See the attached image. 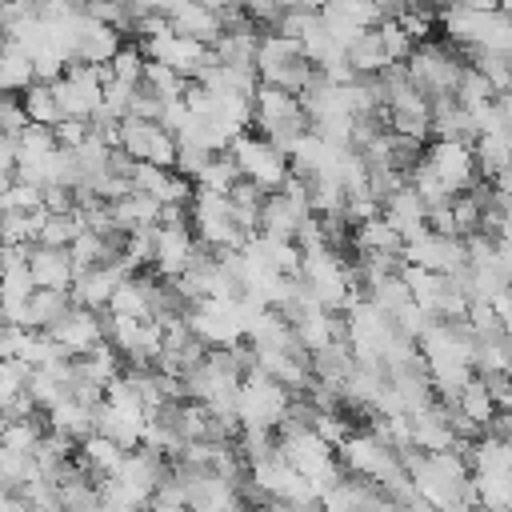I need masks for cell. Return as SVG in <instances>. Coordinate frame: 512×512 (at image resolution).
<instances>
[{"instance_id": "cell-37", "label": "cell", "mask_w": 512, "mask_h": 512, "mask_svg": "<svg viewBox=\"0 0 512 512\" xmlns=\"http://www.w3.org/2000/svg\"><path fill=\"white\" fill-rule=\"evenodd\" d=\"M468 64L492 84V92L496 96H508V88H512V72H508V56H492V52H476V56H468Z\"/></svg>"}, {"instance_id": "cell-10", "label": "cell", "mask_w": 512, "mask_h": 512, "mask_svg": "<svg viewBox=\"0 0 512 512\" xmlns=\"http://www.w3.org/2000/svg\"><path fill=\"white\" fill-rule=\"evenodd\" d=\"M400 260L416 264V268H428V272H440V276H452V272L464 268V240L460 236H440V232H420V236L404 240Z\"/></svg>"}, {"instance_id": "cell-12", "label": "cell", "mask_w": 512, "mask_h": 512, "mask_svg": "<svg viewBox=\"0 0 512 512\" xmlns=\"http://www.w3.org/2000/svg\"><path fill=\"white\" fill-rule=\"evenodd\" d=\"M348 248H352L360 260L400 264V248H404V240H400L396 228L376 212V216H368V220L348 224Z\"/></svg>"}, {"instance_id": "cell-40", "label": "cell", "mask_w": 512, "mask_h": 512, "mask_svg": "<svg viewBox=\"0 0 512 512\" xmlns=\"http://www.w3.org/2000/svg\"><path fill=\"white\" fill-rule=\"evenodd\" d=\"M24 108H20V96H8L0 92V136H16L24 128Z\"/></svg>"}, {"instance_id": "cell-26", "label": "cell", "mask_w": 512, "mask_h": 512, "mask_svg": "<svg viewBox=\"0 0 512 512\" xmlns=\"http://www.w3.org/2000/svg\"><path fill=\"white\" fill-rule=\"evenodd\" d=\"M36 80V68H32V56L16 44V40H4L0 44V92L8 96H20L28 84Z\"/></svg>"}, {"instance_id": "cell-28", "label": "cell", "mask_w": 512, "mask_h": 512, "mask_svg": "<svg viewBox=\"0 0 512 512\" xmlns=\"http://www.w3.org/2000/svg\"><path fill=\"white\" fill-rule=\"evenodd\" d=\"M20 108H24V120L28 124H40V128H52L60 124V104H56V92L48 80H32L24 92H20Z\"/></svg>"}, {"instance_id": "cell-13", "label": "cell", "mask_w": 512, "mask_h": 512, "mask_svg": "<svg viewBox=\"0 0 512 512\" xmlns=\"http://www.w3.org/2000/svg\"><path fill=\"white\" fill-rule=\"evenodd\" d=\"M128 276H132V272L120 264V256H116V260H100V264L80 268V272L72 276L68 296H72V304H84V308H92V312H104L112 288H116L120 280H128Z\"/></svg>"}, {"instance_id": "cell-18", "label": "cell", "mask_w": 512, "mask_h": 512, "mask_svg": "<svg viewBox=\"0 0 512 512\" xmlns=\"http://www.w3.org/2000/svg\"><path fill=\"white\" fill-rule=\"evenodd\" d=\"M412 448L416 452H444V448H456V436L448 428V408L444 400H432L428 408L412 412Z\"/></svg>"}, {"instance_id": "cell-30", "label": "cell", "mask_w": 512, "mask_h": 512, "mask_svg": "<svg viewBox=\"0 0 512 512\" xmlns=\"http://www.w3.org/2000/svg\"><path fill=\"white\" fill-rule=\"evenodd\" d=\"M72 296L60 288H32L28 296V328H52L64 312H68Z\"/></svg>"}, {"instance_id": "cell-32", "label": "cell", "mask_w": 512, "mask_h": 512, "mask_svg": "<svg viewBox=\"0 0 512 512\" xmlns=\"http://www.w3.org/2000/svg\"><path fill=\"white\" fill-rule=\"evenodd\" d=\"M80 228H84L80 208H72V212H44V224L36 232V244H44V248H68Z\"/></svg>"}, {"instance_id": "cell-38", "label": "cell", "mask_w": 512, "mask_h": 512, "mask_svg": "<svg viewBox=\"0 0 512 512\" xmlns=\"http://www.w3.org/2000/svg\"><path fill=\"white\" fill-rule=\"evenodd\" d=\"M40 184H28V180H8V188L0 192V212H36L40 208Z\"/></svg>"}, {"instance_id": "cell-16", "label": "cell", "mask_w": 512, "mask_h": 512, "mask_svg": "<svg viewBox=\"0 0 512 512\" xmlns=\"http://www.w3.org/2000/svg\"><path fill=\"white\" fill-rule=\"evenodd\" d=\"M308 216H312V212H308L304 204L288 200L284 192H264V200H260V216H256V232L296 240V232H300V224H304Z\"/></svg>"}, {"instance_id": "cell-29", "label": "cell", "mask_w": 512, "mask_h": 512, "mask_svg": "<svg viewBox=\"0 0 512 512\" xmlns=\"http://www.w3.org/2000/svg\"><path fill=\"white\" fill-rule=\"evenodd\" d=\"M508 364H512V352H508V332H488V336H476V356H472V368L480 376H508Z\"/></svg>"}, {"instance_id": "cell-4", "label": "cell", "mask_w": 512, "mask_h": 512, "mask_svg": "<svg viewBox=\"0 0 512 512\" xmlns=\"http://www.w3.org/2000/svg\"><path fill=\"white\" fill-rule=\"evenodd\" d=\"M468 60L452 48V44H440V40H420L408 60H404V76L412 88H420L424 96H452L456 80H460V68Z\"/></svg>"}, {"instance_id": "cell-11", "label": "cell", "mask_w": 512, "mask_h": 512, "mask_svg": "<svg viewBox=\"0 0 512 512\" xmlns=\"http://www.w3.org/2000/svg\"><path fill=\"white\" fill-rule=\"evenodd\" d=\"M52 340H56V348L64 352V356H84V352H92L100 340H104V312H92V308H84V304H68V312L52 324V328H44Z\"/></svg>"}, {"instance_id": "cell-22", "label": "cell", "mask_w": 512, "mask_h": 512, "mask_svg": "<svg viewBox=\"0 0 512 512\" xmlns=\"http://www.w3.org/2000/svg\"><path fill=\"white\" fill-rule=\"evenodd\" d=\"M124 452H128V448H120L112 436H104V432H96V428L76 440V460H80L96 480H100V476H112V472L120 468Z\"/></svg>"}, {"instance_id": "cell-39", "label": "cell", "mask_w": 512, "mask_h": 512, "mask_svg": "<svg viewBox=\"0 0 512 512\" xmlns=\"http://www.w3.org/2000/svg\"><path fill=\"white\" fill-rule=\"evenodd\" d=\"M88 132H92V124L88 120H60V124H52V140H56V148H64V152H76L84 140H88Z\"/></svg>"}, {"instance_id": "cell-27", "label": "cell", "mask_w": 512, "mask_h": 512, "mask_svg": "<svg viewBox=\"0 0 512 512\" xmlns=\"http://www.w3.org/2000/svg\"><path fill=\"white\" fill-rule=\"evenodd\" d=\"M344 60H348V68L356 72V76H380L392 60L384 56V48H380V36H376V28H368V32H360L348 48H344Z\"/></svg>"}, {"instance_id": "cell-1", "label": "cell", "mask_w": 512, "mask_h": 512, "mask_svg": "<svg viewBox=\"0 0 512 512\" xmlns=\"http://www.w3.org/2000/svg\"><path fill=\"white\" fill-rule=\"evenodd\" d=\"M144 424H148V408H144L140 392L132 388V380L120 372L116 380L104 384V392L92 408V428L112 436L120 448H140Z\"/></svg>"}, {"instance_id": "cell-3", "label": "cell", "mask_w": 512, "mask_h": 512, "mask_svg": "<svg viewBox=\"0 0 512 512\" xmlns=\"http://www.w3.org/2000/svg\"><path fill=\"white\" fill-rule=\"evenodd\" d=\"M288 404H292V392L284 384H276L272 376H264L260 368H248L240 376V388H236V420L240 428H276L284 416H288Z\"/></svg>"}, {"instance_id": "cell-41", "label": "cell", "mask_w": 512, "mask_h": 512, "mask_svg": "<svg viewBox=\"0 0 512 512\" xmlns=\"http://www.w3.org/2000/svg\"><path fill=\"white\" fill-rule=\"evenodd\" d=\"M0 172H16V136H0Z\"/></svg>"}, {"instance_id": "cell-42", "label": "cell", "mask_w": 512, "mask_h": 512, "mask_svg": "<svg viewBox=\"0 0 512 512\" xmlns=\"http://www.w3.org/2000/svg\"><path fill=\"white\" fill-rule=\"evenodd\" d=\"M236 512H260V508H248V504H244V508H236Z\"/></svg>"}, {"instance_id": "cell-8", "label": "cell", "mask_w": 512, "mask_h": 512, "mask_svg": "<svg viewBox=\"0 0 512 512\" xmlns=\"http://www.w3.org/2000/svg\"><path fill=\"white\" fill-rule=\"evenodd\" d=\"M420 164H424L448 192H468V188L480 180L476 156H472V144H468V140L436 136L428 148H420Z\"/></svg>"}, {"instance_id": "cell-36", "label": "cell", "mask_w": 512, "mask_h": 512, "mask_svg": "<svg viewBox=\"0 0 512 512\" xmlns=\"http://www.w3.org/2000/svg\"><path fill=\"white\" fill-rule=\"evenodd\" d=\"M376 36H380V48H384V56H388L392 64H404V60H408V52L416 48V40L400 28V20H396V16H384V20L376 24Z\"/></svg>"}, {"instance_id": "cell-9", "label": "cell", "mask_w": 512, "mask_h": 512, "mask_svg": "<svg viewBox=\"0 0 512 512\" xmlns=\"http://www.w3.org/2000/svg\"><path fill=\"white\" fill-rule=\"evenodd\" d=\"M204 248L196 244L188 224H156L152 228V272L156 280H176L180 272H188L196 264Z\"/></svg>"}, {"instance_id": "cell-24", "label": "cell", "mask_w": 512, "mask_h": 512, "mask_svg": "<svg viewBox=\"0 0 512 512\" xmlns=\"http://www.w3.org/2000/svg\"><path fill=\"white\" fill-rule=\"evenodd\" d=\"M44 428H52L68 440H80L92 432V408L80 404L76 396H60L52 408H44Z\"/></svg>"}, {"instance_id": "cell-20", "label": "cell", "mask_w": 512, "mask_h": 512, "mask_svg": "<svg viewBox=\"0 0 512 512\" xmlns=\"http://www.w3.org/2000/svg\"><path fill=\"white\" fill-rule=\"evenodd\" d=\"M468 496L484 512H512V468L468 472Z\"/></svg>"}, {"instance_id": "cell-31", "label": "cell", "mask_w": 512, "mask_h": 512, "mask_svg": "<svg viewBox=\"0 0 512 512\" xmlns=\"http://www.w3.org/2000/svg\"><path fill=\"white\" fill-rule=\"evenodd\" d=\"M40 436H44V424L36 420V412L32 416H4V424H0V448L4 452L32 456V448H36Z\"/></svg>"}, {"instance_id": "cell-19", "label": "cell", "mask_w": 512, "mask_h": 512, "mask_svg": "<svg viewBox=\"0 0 512 512\" xmlns=\"http://www.w3.org/2000/svg\"><path fill=\"white\" fill-rule=\"evenodd\" d=\"M168 28L180 32V36H192V40L212 44L220 36V12L212 4H204V0H180L168 12Z\"/></svg>"}, {"instance_id": "cell-33", "label": "cell", "mask_w": 512, "mask_h": 512, "mask_svg": "<svg viewBox=\"0 0 512 512\" xmlns=\"http://www.w3.org/2000/svg\"><path fill=\"white\" fill-rule=\"evenodd\" d=\"M240 180V172H236V164H232V156L228 152H212L204 164H200V172L192 176V188H208V192H228L232 184Z\"/></svg>"}, {"instance_id": "cell-25", "label": "cell", "mask_w": 512, "mask_h": 512, "mask_svg": "<svg viewBox=\"0 0 512 512\" xmlns=\"http://www.w3.org/2000/svg\"><path fill=\"white\" fill-rule=\"evenodd\" d=\"M448 404H452V408H456L464 420H472L480 432H484V424H488V420H492V412H496V400H492V392H488L484 376H476V372L464 380V388H460V392H456Z\"/></svg>"}, {"instance_id": "cell-17", "label": "cell", "mask_w": 512, "mask_h": 512, "mask_svg": "<svg viewBox=\"0 0 512 512\" xmlns=\"http://www.w3.org/2000/svg\"><path fill=\"white\" fill-rule=\"evenodd\" d=\"M28 276H32L36 288H60V292H68V288H72V276H76L68 248L32 244V248H28Z\"/></svg>"}, {"instance_id": "cell-2", "label": "cell", "mask_w": 512, "mask_h": 512, "mask_svg": "<svg viewBox=\"0 0 512 512\" xmlns=\"http://www.w3.org/2000/svg\"><path fill=\"white\" fill-rule=\"evenodd\" d=\"M248 100H252V124H256V132L268 144H276L280 152H288L292 140L308 128V116L300 108V96H292V92H284L276 84H264L260 80Z\"/></svg>"}, {"instance_id": "cell-14", "label": "cell", "mask_w": 512, "mask_h": 512, "mask_svg": "<svg viewBox=\"0 0 512 512\" xmlns=\"http://www.w3.org/2000/svg\"><path fill=\"white\" fill-rule=\"evenodd\" d=\"M124 44V32L112 28V24H100L92 16H76L72 24V60L80 64H108V56Z\"/></svg>"}, {"instance_id": "cell-21", "label": "cell", "mask_w": 512, "mask_h": 512, "mask_svg": "<svg viewBox=\"0 0 512 512\" xmlns=\"http://www.w3.org/2000/svg\"><path fill=\"white\" fill-rule=\"evenodd\" d=\"M472 156H476V172H480V180H496V176H504V172H508V156H512L508 128L476 132V136H472Z\"/></svg>"}, {"instance_id": "cell-23", "label": "cell", "mask_w": 512, "mask_h": 512, "mask_svg": "<svg viewBox=\"0 0 512 512\" xmlns=\"http://www.w3.org/2000/svg\"><path fill=\"white\" fill-rule=\"evenodd\" d=\"M108 212H112V224H116V232H132V228H156V220H160V204L152 200V196H144V192H124V196H116V200H108Z\"/></svg>"}, {"instance_id": "cell-35", "label": "cell", "mask_w": 512, "mask_h": 512, "mask_svg": "<svg viewBox=\"0 0 512 512\" xmlns=\"http://www.w3.org/2000/svg\"><path fill=\"white\" fill-rule=\"evenodd\" d=\"M184 76H176L168 64H160V60H144V72H140V88H148L152 96H160V100H176L180 92H184Z\"/></svg>"}, {"instance_id": "cell-15", "label": "cell", "mask_w": 512, "mask_h": 512, "mask_svg": "<svg viewBox=\"0 0 512 512\" xmlns=\"http://www.w3.org/2000/svg\"><path fill=\"white\" fill-rule=\"evenodd\" d=\"M380 216L396 228L400 240H412V236L428 232V204L412 192V184H400L396 192H388L380 200Z\"/></svg>"}, {"instance_id": "cell-34", "label": "cell", "mask_w": 512, "mask_h": 512, "mask_svg": "<svg viewBox=\"0 0 512 512\" xmlns=\"http://www.w3.org/2000/svg\"><path fill=\"white\" fill-rule=\"evenodd\" d=\"M140 72H144V56H140L136 44H120L104 64V80H116V84H128V88L140 84Z\"/></svg>"}, {"instance_id": "cell-6", "label": "cell", "mask_w": 512, "mask_h": 512, "mask_svg": "<svg viewBox=\"0 0 512 512\" xmlns=\"http://www.w3.org/2000/svg\"><path fill=\"white\" fill-rule=\"evenodd\" d=\"M184 324L188 332L204 344V348H232L244 340V324H240V296L228 300H192L184 308Z\"/></svg>"}, {"instance_id": "cell-5", "label": "cell", "mask_w": 512, "mask_h": 512, "mask_svg": "<svg viewBox=\"0 0 512 512\" xmlns=\"http://www.w3.org/2000/svg\"><path fill=\"white\" fill-rule=\"evenodd\" d=\"M228 156H232L236 172L244 180H252L260 192H276L284 184V176L292 172L288 168V156L276 144H268L260 132H248V128L228 144Z\"/></svg>"}, {"instance_id": "cell-7", "label": "cell", "mask_w": 512, "mask_h": 512, "mask_svg": "<svg viewBox=\"0 0 512 512\" xmlns=\"http://www.w3.org/2000/svg\"><path fill=\"white\" fill-rule=\"evenodd\" d=\"M60 104V116L68 120H92L100 108V88H104V64H80L72 60L56 80H48Z\"/></svg>"}]
</instances>
